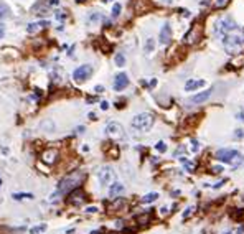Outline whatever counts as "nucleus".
<instances>
[{
    "label": "nucleus",
    "instance_id": "obj_27",
    "mask_svg": "<svg viewBox=\"0 0 244 234\" xmlns=\"http://www.w3.org/2000/svg\"><path fill=\"white\" fill-rule=\"evenodd\" d=\"M155 150H157V152H160V153L167 152V143H165V142H158L157 145H155Z\"/></svg>",
    "mask_w": 244,
    "mask_h": 234
},
{
    "label": "nucleus",
    "instance_id": "obj_21",
    "mask_svg": "<svg viewBox=\"0 0 244 234\" xmlns=\"http://www.w3.org/2000/svg\"><path fill=\"white\" fill-rule=\"evenodd\" d=\"M114 61H116V64L119 68L121 66H125V56L122 55V53H117L116 56H114Z\"/></svg>",
    "mask_w": 244,
    "mask_h": 234
},
{
    "label": "nucleus",
    "instance_id": "obj_29",
    "mask_svg": "<svg viewBox=\"0 0 244 234\" xmlns=\"http://www.w3.org/2000/svg\"><path fill=\"white\" fill-rule=\"evenodd\" d=\"M198 150H200V143H198V140H191V152L196 153Z\"/></svg>",
    "mask_w": 244,
    "mask_h": 234
},
{
    "label": "nucleus",
    "instance_id": "obj_22",
    "mask_svg": "<svg viewBox=\"0 0 244 234\" xmlns=\"http://www.w3.org/2000/svg\"><path fill=\"white\" fill-rule=\"evenodd\" d=\"M121 10H122L121 3H114V7H112V18H117V17L121 15Z\"/></svg>",
    "mask_w": 244,
    "mask_h": 234
},
{
    "label": "nucleus",
    "instance_id": "obj_6",
    "mask_svg": "<svg viewBox=\"0 0 244 234\" xmlns=\"http://www.w3.org/2000/svg\"><path fill=\"white\" fill-rule=\"evenodd\" d=\"M92 66L91 64H81L79 68H76L74 71H73V79L76 82H86L89 78H91V74H92Z\"/></svg>",
    "mask_w": 244,
    "mask_h": 234
},
{
    "label": "nucleus",
    "instance_id": "obj_5",
    "mask_svg": "<svg viewBox=\"0 0 244 234\" xmlns=\"http://www.w3.org/2000/svg\"><path fill=\"white\" fill-rule=\"evenodd\" d=\"M132 127L137 129V130H142V132H147L148 129H152L153 125V116L148 114V112H142V114H137V116L132 119Z\"/></svg>",
    "mask_w": 244,
    "mask_h": 234
},
{
    "label": "nucleus",
    "instance_id": "obj_36",
    "mask_svg": "<svg viewBox=\"0 0 244 234\" xmlns=\"http://www.w3.org/2000/svg\"><path fill=\"white\" fill-rule=\"evenodd\" d=\"M213 172L214 173H221L223 172V167H213Z\"/></svg>",
    "mask_w": 244,
    "mask_h": 234
},
{
    "label": "nucleus",
    "instance_id": "obj_17",
    "mask_svg": "<svg viewBox=\"0 0 244 234\" xmlns=\"http://www.w3.org/2000/svg\"><path fill=\"white\" fill-rule=\"evenodd\" d=\"M8 17H10V7L7 3H0V20L8 18Z\"/></svg>",
    "mask_w": 244,
    "mask_h": 234
},
{
    "label": "nucleus",
    "instance_id": "obj_28",
    "mask_svg": "<svg viewBox=\"0 0 244 234\" xmlns=\"http://www.w3.org/2000/svg\"><path fill=\"white\" fill-rule=\"evenodd\" d=\"M45 229H46V224H41V226H36V228H33L30 233H31V234H38V233H43Z\"/></svg>",
    "mask_w": 244,
    "mask_h": 234
},
{
    "label": "nucleus",
    "instance_id": "obj_19",
    "mask_svg": "<svg viewBox=\"0 0 244 234\" xmlns=\"http://www.w3.org/2000/svg\"><path fill=\"white\" fill-rule=\"evenodd\" d=\"M158 199V193H147L145 196L142 198V203H153V201H157Z\"/></svg>",
    "mask_w": 244,
    "mask_h": 234
},
{
    "label": "nucleus",
    "instance_id": "obj_26",
    "mask_svg": "<svg viewBox=\"0 0 244 234\" xmlns=\"http://www.w3.org/2000/svg\"><path fill=\"white\" fill-rule=\"evenodd\" d=\"M102 17H101V13H91V15H89V18H87V21H89V23H96V21H99L101 20Z\"/></svg>",
    "mask_w": 244,
    "mask_h": 234
},
{
    "label": "nucleus",
    "instance_id": "obj_12",
    "mask_svg": "<svg viewBox=\"0 0 244 234\" xmlns=\"http://www.w3.org/2000/svg\"><path fill=\"white\" fill-rule=\"evenodd\" d=\"M158 38H160V43H162V45H168V43L172 41V26L168 25V23H165V25L162 26Z\"/></svg>",
    "mask_w": 244,
    "mask_h": 234
},
{
    "label": "nucleus",
    "instance_id": "obj_34",
    "mask_svg": "<svg viewBox=\"0 0 244 234\" xmlns=\"http://www.w3.org/2000/svg\"><path fill=\"white\" fill-rule=\"evenodd\" d=\"M94 91H96L97 94H101V92H104V87H102V86H96V87H94Z\"/></svg>",
    "mask_w": 244,
    "mask_h": 234
},
{
    "label": "nucleus",
    "instance_id": "obj_9",
    "mask_svg": "<svg viewBox=\"0 0 244 234\" xmlns=\"http://www.w3.org/2000/svg\"><path fill=\"white\" fill-rule=\"evenodd\" d=\"M97 178L101 181V185H111L112 180H114V172H112L111 167H102L99 172H97Z\"/></svg>",
    "mask_w": 244,
    "mask_h": 234
},
{
    "label": "nucleus",
    "instance_id": "obj_33",
    "mask_svg": "<svg viewBox=\"0 0 244 234\" xmlns=\"http://www.w3.org/2000/svg\"><path fill=\"white\" fill-rule=\"evenodd\" d=\"M3 35H5V25H3V23H0V38H2Z\"/></svg>",
    "mask_w": 244,
    "mask_h": 234
},
{
    "label": "nucleus",
    "instance_id": "obj_15",
    "mask_svg": "<svg viewBox=\"0 0 244 234\" xmlns=\"http://www.w3.org/2000/svg\"><path fill=\"white\" fill-rule=\"evenodd\" d=\"M209 96H211V89H208V91H203V92H198V94L191 96L190 102H193V104H201V102L208 101Z\"/></svg>",
    "mask_w": 244,
    "mask_h": 234
},
{
    "label": "nucleus",
    "instance_id": "obj_7",
    "mask_svg": "<svg viewBox=\"0 0 244 234\" xmlns=\"http://www.w3.org/2000/svg\"><path fill=\"white\" fill-rule=\"evenodd\" d=\"M86 201V193L82 188H74L73 191H69L66 196V203L68 204H74V206H79Z\"/></svg>",
    "mask_w": 244,
    "mask_h": 234
},
{
    "label": "nucleus",
    "instance_id": "obj_16",
    "mask_svg": "<svg viewBox=\"0 0 244 234\" xmlns=\"http://www.w3.org/2000/svg\"><path fill=\"white\" fill-rule=\"evenodd\" d=\"M50 25V21H46V20H43V21H35V23H30V25L26 26V31L28 33H35V31H38L40 28H43V26H48Z\"/></svg>",
    "mask_w": 244,
    "mask_h": 234
},
{
    "label": "nucleus",
    "instance_id": "obj_20",
    "mask_svg": "<svg viewBox=\"0 0 244 234\" xmlns=\"http://www.w3.org/2000/svg\"><path fill=\"white\" fill-rule=\"evenodd\" d=\"M153 48H155V41H153V38H147V41H145V48H143L145 53L150 55V53L153 51Z\"/></svg>",
    "mask_w": 244,
    "mask_h": 234
},
{
    "label": "nucleus",
    "instance_id": "obj_11",
    "mask_svg": "<svg viewBox=\"0 0 244 234\" xmlns=\"http://www.w3.org/2000/svg\"><path fill=\"white\" fill-rule=\"evenodd\" d=\"M129 86V76L125 73H119L116 78H114V89L116 91H122Z\"/></svg>",
    "mask_w": 244,
    "mask_h": 234
},
{
    "label": "nucleus",
    "instance_id": "obj_8",
    "mask_svg": "<svg viewBox=\"0 0 244 234\" xmlns=\"http://www.w3.org/2000/svg\"><path fill=\"white\" fill-rule=\"evenodd\" d=\"M106 134L111 138H122L124 137V129L119 122H109L106 125Z\"/></svg>",
    "mask_w": 244,
    "mask_h": 234
},
{
    "label": "nucleus",
    "instance_id": "obj_4",
    "mask_svg": "<svg viewBox=\"0 0 244 234\" xmlns=\"http://www.w3.org/2000/svg\"><path fill=\"white\" fill-rule=\"evenodd\" d=\"M236 30H238V26H236L234 20H231L229 17H223V18H219L214 23V35L219 36V38H223L224 35H228V33L236 31Z\"/></svg>",
    "mask_w": 244,
    "mask_h": 234
},
{
    "label": "nucleus",
    "instance_id": "obj_38",
    "mask_svg": "<svg viewBox=\"0 0 244 234\" xmlns=\"http://www.w3.org/2000/svg\"><path fill=\"white\" fill-rule=\"evenodd\" d=\"M76 132L82 134V132H84V125H79V127H78V129H76Z\"/></svg>",
    "mask_w": 244,
    "mask_h": 234
},
{
    "label": "nucleus",
    "instance_id": "obj_10",
    "mask_svg": "<svg viewBox=\"0 0 244 234\" xmlns=\"http://www.w3.org/2000/svg\"><path fill=\"white\" fill-rule=\"evenodd\" d=\"M58 158H60V152H58L56 148H48V150H45V152L41 153V162L46 163V165L56 163Z\"/></svg>",
    "mask_w": 244,
    "mask_h": 234
},
{
    "label": "nucleus",
    "instance_id": "obj_31",
    "mask_svg": "<svg viewBox=\"0 0 244 234\" xmlns=\"http://www.w3.org/2000/svg\"><path fill=\"white\" fill-rule=\"evenodd\" d=\"M101 109H102V111H107V109H109V102H107V101H102V102H101Z\"/></svg>",
    "mask_w": 244,
    "mask_h": 234
},
{
    "label": "nucleus",
    "instance_id": "obj_18",
    "mask_svg": "<svg viewBox=\"0 0 244 234\" xmlns=\"http://www.w3.org/2000/svg\"><path fill=\"white\" fill-rule=\"evenodd\" d=\"M116 201H114V204L111 206V213H114V211H121V208L125 204V201L122 198H114Z\"/></svg>",
    "mask_w": 244,
    "mask_h": 234
},
{
    "label": "nucleus",
    "instance_id": "obj_25",
    "mask_svg": "<svg viewBox=\"0 0 244 234\" xmlns=\"http://www.w3.org/2000/svg\"><path fill=\"white\" fill-rule=\"evenodd\" d=\"M148 221H150V214H140V216H137L139 224H147Z\"/></svg>",
    "mask_w": 244,
    "mask_h": 234
},
{
    "label": "nucleus",
    "instance_id": "obj_30",
    "mask_svg": "<svg viewBox=\"0 0 244 234\" xmlns=\"http://www.w3.org/2000/svg\"><path fill=\"white\" fill-rule=\"evenodd\" d=\"M193 211H195V208H193V206L186 208V211H183V218H188L190 214H193Z\"/></svg>",
    "mask_w": 244,
    "mask_h": 234
},
{
    "label": "nucleus",
    "instance_id": "obj_39",
    "mask_svg": "<svg viewBox=\"0 0 244 234\" xmlns=\"http://www.w3.org/2000/svg\"><path fill=\"white\" fill-rule=\"evenodd\" d=\"M173 2H175V0H162V3H165V5H170Z\"/></svg>",
    "mask_w": 244,
    "mask_h": 234
},
{
    "label": "nucleus",
    "instance_id": "obj_1",
    "mask_svg": "<svg viewBox=\"0 0 244 234\" xmlns=\"http://www.w3.org/2000/svg\"><path fill=\"white\" fill-rule=\"evenodd\" d=\"M84 178H86V175H84V172H81V170H76V172L66 175V177L58 183V190H56L55 195H51V198H53V196L56 198V196H61V195H68L74 188H79L81 183L84 181Z\"/></svg>",
    "mask_w": 244,
    "mask_h": 234
},
{
    "label": "nucleus",
    "instance_id": "obj_24",
    "mask_svg": "<svg viewBox=\"0 0 244 234\" xmlns=\"http://www.w3.org/2000/svg\"><path fill=\"white\" fill-rule=\"evenodd\" d=\"M25 198L31 199V198H33V195H31V193H15V195H13V199H25Z\"/></svg>",
    "mask_w": 244,
    "mask_h": 234
},
{
    "label": "nucleus",
    "instance_id": "obj_14",
    "mask_svg": "<svg viewBox=\"0 0 244 234\" xmlns=\"http://www.w3.org/2000/svg\"><path fill=\"white\" fill-rule=\"evenodd\" d=\"M206 82L203 81V79H190V81H186V84H185V91H196V89H200V87H203Z\"/></svg>",
    "mask_w": 244,
    "mask_h": 234
},
{
    "label": "nucleus",
    "instance_id": "obj_23",
    "mask_svg": "<svg viewBox=\"0 0 244 234\" xmlns=\"http://www.w3.org/2000/svg\"><path fill=\"white\" fill-rule=\"evenodd\" d=\"M182 163H183V167L186 168V172H193V170H195V163L188 162L186 158H182Z\"/></svg>",
    "mask_w": 244,
    "mask_h": 234
},
{
    "label": "nucleus",
    "instance_id": "obj_40",
    "mask_svg": "<svg viewBox=\"0 0 244 234\" xmlns=\"http://www.w3.org/2000/svg\"><path fill=\"white\" fill-rule=\"evenodd\" d=\"M160 209H162V211H160L162 214H167V208H165V206H163V208H160Z\"/></svg>",
    "mask_w": 244,
    "mask_h": 234
},
{
    "label": "nucleus",
    "instance_id": "obj_13",
    "mask_svg": "<svg viewBox=\"0 0 244 234\" xmlns=\"http://www.w3.org/2000/svg\"><path fill=\"white\" fill-rule=\"evenodd\" d=\"M124 185L119 183V181H112L111 186H109V196L111 198H119L122 193H124Z\"/></svg>",
    "mask_w": 244,
    "mask_h": 234
},
{
    "label": "nucleus",
    "instance_id": "obj_42",
    "mask_svg": "<svg viewBox=\"0 0 244 234\" xmlns=\"http://www.w3.org/2000/svg\"><path fill=\"white\" fill-rule=\"evenodd\" d=\"M0 186H2V180H0Z\"/></svg>",
    "mask_w": 244,
    "mask_h": 234
},
{
    "label": "nucleus",
    "instance_id": "obj_41",
    "mask_svg": "<svg viewBox=\"0 0 244 234\" xmlns=\"http://www.w3.org/2000/svg\"><path fill=\"white\" fill-rule=\"evenodd\" d=\"M238 119H239V120H244V114H241V116H238Z\"/></svg>",
    "mask_w": 244,
    "mask_h": 234
},
{
    "label": "nucleus",
    "instance_id": "obj_2",
    "mask_svg": "<svg viewBox=\"0 0 244 234\" xmlns=\"http://www.w3.org/2000/svg\"><path fill=\"white\" fill-rule=\"evenodd\" d=\"M223 45H224V50L228 51V53H238V51H241L244 48V36L239 35L238 30L236 31H231V33H228V35H224L223 38Z\"/></svg>",
    "mask_w": 244,
    "mask_h": 234
},
{
    "label": "nucleus",
    "instance_id": "obj_3",
    "mask_svg": "<svg viewBox=\"0 0 244 234\" xmlns=\"http://www.w3.org/2000/svg\"><path fill=\"white\" fill-rule=\"evenodd\" d=\"M216 158L221 160L224 163H229L231 167H238L241 165L244 160V157L241 155V152H238L236 148H221L216 152Z\"/></svg>",
    "mask_w": 244,
    "mask_h": 234
},
{
    "label": "nucleus",
    "instance_id": "obj_37",
    "mask_svg": "<svg viewBox=\"0 0 244 234\" xmlns=\"http://www.w3.org/2000/svg\"><path fill=\"white\" fill-rule=\"evenodd\" d=\"M226 3V0H216V7H223Z\"/></svg>",
    "mask_w": 244,
    "mask_h": 234
},
{
    "label": "nucleus",
    "instance_id": "obj_35",
    "mask_svg": "<svg viewBox=\"0 0 244 234\" xmlns=\"http://www.w3.org/2000/svg\"><path fill=\"white\" fill-rule=\"evenodd\" d=\"M234 137H244V132H243V130H236V134H234Z\"/></svg>",
    "mask_w": 244,
    "mask_h": 234
},
{
    "label": "nucleus",
    "instance_id": "obj_32",
    "mask_svg": "<svg viewBox=\"0 0 244 234\" xmlns=\"http://www.w3.org/2000/svg\"><path fill=\"white\" fill-rule=\"evenodd\" d=\"M96 211H97L96 206H87L86 208V213H96Z\"/></svg>",
    "mask_w": 244,
    "mask_h": 234
}]
</instances>
